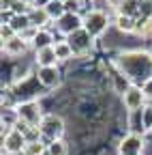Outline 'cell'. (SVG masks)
Returning <instances> with one entry per match:
<instances>
[{
    "label": "cell",
    "instance_id": "cell-18",
    "mask_svg": "<svg viewBox=\"0 0 152 155\" xmlns=\"http://www.w3.org/2000/svg\"><path fill=\"white\" fill-rule=\"evenodd\" d=\"M17 35H22L24 30H28L30 26H32V22H30V17H28V13H24V15H15L13 17V22L9 24Z\"/></svg>",
    "mask_w": 152,
    "mask_h": 155
},
{
    "label": "cell",
    "instance_id": "cell-21",
    "mask_svg": "<svg viewBox=\"0 0 152 155\" xmlns=\"http://www.w3.org/2000/svg\"><path fill=\"white\" fill-rule=\"evenodd\" d=\"M47 155H67V144L62 140H56L47 147Z\"/></svg>",
    "mask_w": 152,
    "mask_h": 155
},
{
    "label": "cell",
    "instance_id": "cell-2",
    "mask_svg": "<svg viewBox=\"0 0 152 155\" xmlns=\"http://www.w3.org/2000/svg\"><path fill=\"white\" fill-rule=\"evenodd\" d=\"M39 131H41V142L45 147H49L56 140H62L64 121L60 119V116H56V114H45L41 125H39Z\"/></svg>",
    "mask_w": 152,
    "mask_h": 155
},
{
    "label": "cell",
    "instance_id": "cell-29",
    "mask_svg": "<svg viewBox=\"0 0 152 155\" xmlns=\"http://www.w3.org/2000/svg\"><path fill=\"white\" fill-rule=\"evenodd\" d=\"M51 2V0H34V5H32V9H45L47 5Z\"/></svg>",
    "mask_w": 152,
    "mask_h": 155
},
{
    "label": "cell",
    "instance_id": "cell-28",
    "mask_svg": "<svg viewBox=\"0 0 152 155\" xmlns=\"http://www.w3.org/2000/svg\"><path fill=\"white\" fill-rule=\"evenodd\" d=\"M141 91H144V95H146V99H152V78L141 84Z\"/></svg>",
    "mask_w": 152,
    "mask_h": 155
},
{
    "label": "cell",
    "instance_id": "cell-11",
    "mask_svg": "<svg viewBox=\"0 0 152 155\" xmlns=\"http://www.w3.org/2000/svg\"><path fill=\"white\" fill-rule=\"evenodd\" d=\"M32 45H34L36 52H41V50H45V48H54V45H56V43H54V35H51L49 30H45V28H39V32H36Z\"/></svg>",
    "mask_w": 152,
    "mask_h": 155
},
{
    "label": "cell",
    "instance_id": "cell-1",
    "mask_svg": "<svg viewBox=\"0 0 152 155\" xmlns=\"http://www.w3.org/2000/svg\"><path fill=\"white\" fill-rule=\"evenodd\" d=\"M118 71H122L133 84H144L152 78V54L146 50H129L116 58Z\"/></svg>",
    "mask_w": 152,
    "mask_h": 155
},
{
    "label": "cell",
    "instance_id": "cell-4",
    "mask_svg": "<svg viewBox=\"0 0 152 155\" xmlns=\"http://www.w3.org/2000/svg\"><path fill=\"white\" fill-rule=\"evenodd\" d=\"M15 110H17L20 121H24V123L30 125V127H39L41 121H43L41 108H39V104H36V101H22Z\"/></svg>",
    "mask_w": 152,
    "mask_h": 155
},
{
    "label": "cell",
    "instance_id": "cell-7",
    "mask_svg": "<svg viewBox=\"0 0 152 155\" xmlns=\"http://www.w3.org/2000/svg\"><path fill=\"white\" fill-rule=\"evenodd\" d=\"M56 28H58L64 37L73 35V32H77L84 28V17L82 15H75V13H64L58 22H56Z\"/></svg>",
    "mask_w": 152,
    "mask_h": 155
},
{
    "label": "cell",
    "instance_id": "cell-10",
    "mask_svg": "<svg viewBox=\"0 0 152 155\" xmlns=\"http://www.w3.org/2000/svg\"><path fill=\"white\" fill-rule=\"evenodd\" d=\"M36 80H39V84H43L45 88H56L60 84V71L56 67H39Z\"/></svg>",
    "mask_w": 152,
    "mask_h": 155
},
{
    "label": "cell",
    "instance_id": "cell-20",
    "mask_svg": "<svg viewBox=\"0 0 152 155\" xmlns=\"http://www.w3.org/2000/svg\"><path fill=\"white\" fill-rule=\"evenodd\" d=\"M28 155H47V147L41 142V140H34V142H28L26 149H24Z\"/></svg>",
    "mask_w": 152,
    "mask_h": 155
},
{
    "label": "cell",
    "instance_id": "cell-15",
    "mask_svg": "<svg viewBox=\"0 0 152 155\" xmlns=\"http://www.w3.org/2000/svg\"><path fill=\"white\" fill-rule=\"evenodd\" d=\"M116 28H118L120 32H135V28H137V19L118 13V15H116Z\"/></svg>",
    "mask_w": 152,
    "mask_h": 155
},
{
    "label": "cell",
    "instance_id": "cell-31",
    "mask_svg": "<svg viewBox=\"0 0 152 155\" xmlns=\"http://www.w3.org/2000/svg\"><path fill=\"white\" fill-rule=\"evenodd\" d=\"M60 2H67V0H60Z\"/></svg>",
    "mask_w": 152,
    "mask_h": 155
},
{
    "label": "cell",
    "instance_id": "cell-6",
    "mask_svg": "<svg viewBox=\"0 0 152 155\" xmlns=\"http://www.w3.org/2000/svg\"><path fill=\"white\" fill-rule=\"evenodd\" d=\"M144 151V136L129 134L118 144V155H141Z\"/></svg>",
    "mask_w": 152,
    "mask_h": 155
},
{
    "label": "cell",
    "instance_id": "cell-12",
    "mask_svg": "<svg viewBox=\"0 0 152 155\" xmlns=\"http://www.w3.org/2000/svg\"><path fill=\"white\" fill-rule=\"evenodd\" d=\"M26 50H28V41H24L20 35L13 37L11 41L5 43V52H7L9 56H20V54H24Z\"/></svg>",
    "mask_w": 152,
    "mask_h": 155
},
{
    "label": "cell",
    "instance_id": "cell-8",
    "mask_svg": "<svg viewBox=\"0 0 152 155\" xmlns=\"http://www.w3.org/2000/svg\"><path fill=\"white\" fill-rule=\"evenodd\" d=\"M26 144H28V140H26V136H24L22 131H17V129H9V131L5 134V151H7V153L15 155V153L24 151V149H26Z\"/></svg>",
    "mask_w": 152,
    "mask_h": 155
},
{
    "label": "cell",
    "instance_id": "cell-24",
    "mask_svg": "<svg viewBox=\"0 0 152 155\" xmlns=\"http://www.w3.org/2000/svg\"><path fill=\"white\" fill-rule=\"evenodd\" d=\"M141 116H144V127H146V131L152 129V106H144Z\"/></svg>",
    "mask_w": 152,
    "mask_h": 155
},
{
    "label": "cell",
    "instance_id": "cell-3",
    "mask_svg": "<svg viewBox=\"0 0 152 155\" xmlns=\"http://www.w3.org/2000/svg\"><path fill=\"white\" fill-rule=\"evenodd\" d=\"M64 41L71 45V50H73V56H84V54H88L90 52V48H92V41H94V37L86 30V28H82V30H77V32H73V35H69Z\"/></svg>",
    "mask_w": 152,
    "mask_h": 155
},
{
    "label": "cell",
    "instance_id": "cell-25",
    "mask_svg": "<svg viewBox=\"0 0 152 155\" xmlns=\"http://www.w3.org/2000/svg\"><path fill=\"white\" fill-rule=\"evenodd\" d=\"M0 37H2V41L7 43V41H11L13 37H17V32H15L9 24H2V28H0Z\"/></svg>",
    "mask_w": 152,
    "mask_h": 155
},
{
    "label": "cell",
    "instance_id": "cell-16",
    "mask_svg": "<svg viewBox=\"0 0 152 155\" xmlns=\"http://www.w3.org/2000/svg\"><path fill=\"white\" fill-rule=\"evenodd\" d=\"M28 17L34 28H43L47 22H49V15L45 13V9H30L28 11Z\"/></svg>",
    "mask_w": 152,
    "mask_h": 155
},
{
    "label": "cell",
    "instance_id": "cell-27",
    "mask_svg": "<svg viewBox=\"0 0 152 155\" xmlns=\"http://www.w3.org/2000/svg\"><path fill=\"white\" fill-rule=\"evenodd\" d=\"M13 17H15L13 9H2V15H0V19H2V24H11V22H13Z\"/></svg>",
    "mask_w": 152,
    "mask_h": 155
},
{
    "label": "cell",
    "instance_id": "cell-26",
    "mask_svg": "<svg viewBox=\"0 0 152 155\" xmlns=\"http://www.w3.org/2000/svg\"><path fill=\"white\" fill-rule=\"evenodd\" d=\"M36 32H39V28H34V26H30V28H28V30H24V32H22L20 37L24 39V41L32 43V41H34V37H36Z\"/></svg>",
    "mask_w": 152,
    "mask_h": 155
},
{
    "label": "cell",
    "instance_id": "cell-23",
    "mask_svg": "<svg viewBox=\"0 0 152 155\" xmlns=\"http://www.w3.org/2000/svg\"><path fill=\"white\" fill-rule=\"evenodd\" d=\"M64 9H67V13L79 15V11H82V0H67V2H64Z\"/></svg>",
    "mask_w": 152,
    "mask_h": 155
},
{
    "label": "cell",
    "instance_id": "cell-19",
    "mask_svg": "<svg viewBox=\"0 0 152 155\" xmlns=\"http://www.w3.org/2000/svg\"><path fill=\"white\" fill-rule=\"evenodd\" d=\"M54 50H56V56H58V61H67V58L73 56V50H71V45H69L67 41H58V43L54 45Z\"/></svg>",
    "mask_w": 152,
    "mask_h": 155
},
{
    "label": "cell",
    "instance_id": "cell-14",
    "mask_svg": "<svg viewBox=\"0 0 152 155\" xmlns=\"http://www.w3.org/2000/svg\"><path fill=\"white\" fill-rule=\"evenodd\" d=\"M36 63H39V67H56V63H58L56 50L54 48H45L41 52H36Z\"/></svg>",
    "mask_w": 152,
    "mask_h": 155
},
{
    "label": "cell",
    "instance_id": "cell-9",
    "mask_svg": "<svg viewBox=\"0 0 152 155\" xmlns=\"http://www.w3.org/2000/svg\"><path fill=\"white\" fill-rule=\"evenodd\" d=\"M122 99H124V106L129 108V112H133V110H141V108H144L146 95H144L141 86H135V84H133V86L122 95Z\"/></svg>",
    "mask_w": 152,
    "mask_h": 155
},
{
    "label": "cell",
    "instance_id": "cell-30",
    "mask_svg": "<svg viewBox=\"0 0 152 155\" xmlns=\"http://www.w3.org/2000/svg\"><path fill=\"white\" fill-rule=\"evenodd\" d=\"M15 155H28V153L26 151H20V153H15Z\"/></svg>",
    "mask_w": 152,
    "mask_h": 155
},
{
    "label": "cell",
    "instance_id": "cell-13",
    "mask_svg": "<svg viewBox=\"0 0 152 155\" xmlns=\"http://www.w3.org/2000/svg\"><path fill=\"white\" fill-rule=\"evenodd\" d=\"M141 110H144V108H141ZM141 110H133V112H129V127H131V134H137V136H144V134H146Z\"/></svg>",
    "mask_w": 152,
    "mask_h": 155
},
{
    "label": "cell",
    "instance_id": "cell-17",
    "mask_svg": "<svg viewBox=\"0 0 152 155\" xmlns=\"http://www.w3.org/2000/svg\"><path fill=\"white\" fill-rule=\"evenodd\" d=\"M45 13L49 15V19H54V22H58V19L67 13L64 9V2H60V0H51V2L45 7Z\"/></svg>",
    "mask_w": 152,
    "mask_h": 155
},
{
    "label": "cell",
    "instance_id": "cell-22",
    "mask_svg": "<svg viewBox=\"0 0 152 155\" xmlns=\"http://www.w3.org/2000/svg\"><path fill=\"white\" fill-rule=\"evenodd\" d=\"M139 17L152 19V0H139Z\"/></svg>",
    "mask_w": 152,
    "mask_h": 155
},
{
    "label": "cell",
    "instance_id": "cell-5",
    "mask_svg": "<svg viewBox=\"0 0 152 155\" xmlns=\"http://www.w3.org/2000/svg\"><path fill=\"white\" fill-rule=\"evenodd\" d=\"M107 24H109V19H107V15L103 11H88L84 15V28L92 37H101L107 30Z\"/></svg>",
    "mask_w": 152,
    "mask_h": 155
}]
</instances>
